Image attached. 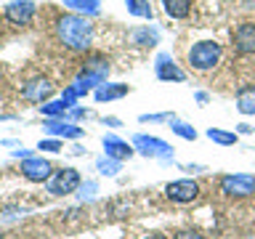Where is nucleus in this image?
I'll list each match as a JSON object with an SVG mask.
<instances>
[{
	"instance_id": "obj_12",
	"label": "nucleus",
	"mask_w": 255,
	"mask_h": 239,
	"mask_svg": "<svg viewBox=\"0 0 255 239\" xmlns=\"http://www.w3.org/2000/svg\"><path fill=\"white\" fill-rule=\"evenodd\" d=\"M234 48L242 56L255 53V24L253 21H242L234 29Z\"/></svg>"
},
{
	"instance_id": "obj_6",
	"label": "nucleus",
	"mask_w": 255,
	"mask_h": 239,
	"mask_svg": "<svg viewBox=\"0 0 255 239\" xmlns=\"http://www.w3.org/2000/svg\"><path fill=\"white\" fill-rule=\"evenodd\" d=\"M165 197L170 202H178V205H189L199 197V183L191 181V178H178V181H170L165 186Z\"/></svg>"
},
{
	"instance_id": "obj_26",
	"label": "nucleus",
	"mask_w": 255,
	"mask_h": 239,
	"mask_svg": "<svg viewBox=\"0 0 255 239\" xmlns=\"http://www.w3.org/2000/svg\"><path fill=\"white\" fill-rule=\"evenodd\" d=\"M162 120H173L170 115H141V122H162Z\"/></svg>"
},
{
	"instance_id": "obj_27",
	"label": "nucleus",
	"mask_w": 255,
	"mask_h": 239,
	"mask_svg": "<svg viewBox=\"0 0 255 239\" xmlns=\"http://www.w3.org/2000/svg\"><path fill=\"white\" fill-rule=\"evenodd\" d=\"M104 125H112V127H115V125H120V120H117V117H107V120H104Z\"/></svg>"
},
{
	"instance_id": "obj_16",
	"label": "nucleus",
	"mask_w": 255,
	"mask_h": 239,
	"mask_svg": "<svg viewBox=\"0 0 255 239\" xmlns=\"http://www.w3.org/2000/svg\"><path fill=\"white\" fill-rule=\"evenodd\" d=\"M64 5L77 11V13H83V16H93V13H99L101 0H64Z\"/></svg>"
},
{
	"instance_id": "obj_19",
	"label": "nucleus",
	"mask_w": 255,
	"mask_h": 239,
	"mask_svg": "<svg viewBox=\"0 0 255 239\" xmlns=\"http://www.w3.org/2000/svg\"><path fill=\"white\" fill-rule=\"evenodd\" d=\"M125 5H128V13H133V16H138V19H149L151 21V5H149V0H125Z\"/></svg>"
},
{
	"instance_id": "obj_28",
	"label": "nucleus",
	"mask_w": 255,
	"mask_h": 239,
	"mask_svg": "<svg viewBox=\"0 0 255 239\" xmlns=\"http://www.w3.org/2000/svg\"><path fill=\"white\" fill-rule=\"evenodd\" d=\"M237 127H239V133H253L250 125H237Z\"/></svg>"
},
{
	"instance_id": "obj_5",
	"label": "nucleus",
	"mask_w": 255,
	"mask_h": 239,
	"mask_svg": "<svg viewBox=\"0 0 255 239\" xmlns=\"http://www.w3.org/2000/svg\"><path fill=\"white\" fill-rule=\"evenodd\" d=\"M133 149L138 151L141 157H149V159H173V146L157 135H146V133H138L133 138Z\"/></svg>"
},
{
	"instance_id": "obj_22",
	"label": "nucleus",
	"mask_w": 255,
	"mask_h": 239,
	"mask_svg": "<svg viewBox=\"0 0 255 239\" xmlns=\"http://www.w3.org/2000/svg\"><path fill=\"white\" fill-rule=\"evenodd\" d=\"M237 109L242 112V115H255V96H245V93H239V99H237Z\"/></svg>"
},
{
	"instance_id": "obj_18",
	"label": "nucleus",
	"mask_w": 255,
	"mask_h": 239,
	"mask_svg": "<svg viewBox=\"0 0 255 239\" xmlns=\"http://www.w3.org/2000/svg\"><path fill=\"white\" fill-rule=\"evenodd\" d=\"M96 170L101 175H107V178H115V175H120V170H123V162L115 157H99L96 159Z\"/></svg>"
},
{
	"instance_id": "obj_4",
	"label": "nucleus",
	"mask_w": 255,
	"mask_h": 239,
	"mask_svg": "<svg viewBox=\"0 0 255 239\" xmlns=\"http://www.w3.org/2000/svg\"><path fill=\"white\" fill-rule=\"evenodd\" d=\"M218 186L223 191V197H229V199H247L255 194V175L231 173V175H223Z\"/></svg>"
},
{
	"instance_id": "obj_21",
	"label": "nucleus",
	"mask_w": 255,
	"mask_h": 239,
	"mask_svg": "<svg viewBox=\"0 0 255 239\" xmlns=\"http://www.w3.org/2000/svg\"><path fill=\"white\" fill-rule=\"evenodd\" d=\"M67 109L69 107L64 101H45L43 107H40V112H43L45 117H64V115H67Z\"/></svg>"
},
{
	"instance_id": "obj_9",
	"label": "nucleus",
	"mask_w": 255,
	"mask_h": 239,
	"mask_svg": "<svg viewBox=\"0 0 255 239\" xmlns=\"http://www.w3.org/2000/svg\"><path fill=\"white\" fill-rule=\"evenodd\" d=\"M32 16H35V3L32 0H13L11 5H5V19L16 24V27L29 24Z\"/></svg>"
},
{
	"instance_id": "obj_11",
	"label": "nucleus",
	"mask_w": 255,
	"mask_h": 239,
	"mask_svg": "<svg viewBox=\"0 0 255 239\" xmlns=\"http://www.w3.org/2000/svg\"><path fill=\"white\" fill-rule=\"evenodd\" d=\"M101 143H104V151H107V157H115V159H130L133 154H135V149H133V143H128V141H123L120 135H112V133H107L101 138Z\"/></svg>"
},
{
	"instance_id": "obj_23",
	"label": "nucleus",
	"mask_w": 255,
	"mask_h": 239,
	"mask_svg": "<svg viewBox=\"0 0 255 239\" xmlns=\"http://www.w3.org/2000/svg\"><path fill=\"white\" fill-rule=\"evenodd\" d=\"M133 37L141 40L138 45H154V43H157V32H149V29H135Z\"/></svg>"
},
{
	"instance_id": "obj_29",
	"label": "nucleus",
	"mask_w": 255,
	"mask_h": 239,
	"mask_svg": "<svg viewBox=\"0 0 255 239\" xmlns=\"http://www.w3.org/2000/svg\"><path fill=\"white\" fill-rule=\"evenodd\" d=\"M143 239H167L165 234H149V237H143Z\"/></svg>"
},
{
	"instance_id": "obj_3",
	"label": "nucleus",
	"mask_w": 255,
	"mask_h": 239,
	"mask_svg": "<svg viewBox=\"0 0 255 239\" xmlns=\"http://www.w3.org/2000/svg\"><path fill=\"white\" fill-rule=\"evenodd\" d=\"M83 186V178L75 167H61V170H53L51 178L45 181V189L51 191L53 197H67V194H75V191Z\"/></svg>"
},
{
	"instance_id": "obj_15",
	"label": "nucleus",
	"mask_w": 255,
	"mask_h": 239,
	"mask_svg": "<svg viewBox=\"0 0 255 239\" xmlns=\"http://www.w3.org/2000/svg\"><path fill=\"white\" fill-rule=\"evenodd\" d=\"M162 8L173 19H186L191 11V0H162Z\"/></svg>"
},
{
	"instance_id": "obj_14",
	"label": "nucleus",
	"mask_w": 255,
	"mask_h": 239,
	"mask_svg": "<svg viewBox=\"0 0 255 239\" xmlns=\"http://www.w3.org/2000/svg\"><path fill=\"white\" fill-rule=\"evenodd\" d=\"M128 88L125 83H101L99 88H96V101H117L123 99V96H128Z\"/></svg>"
},
{
	"instance_id": "obj_24",
	"label": "nucleus",
	"mask_w": 255,
	"mask_h": 239,
	"mask_svg": "<svg viewBox=\"0 0 255 239\" xmlns=\"http://www.w3.org/2000/svg\"><path fill=\"white\" fill-rule=\"evenodd\" d=\"M37 149H43V151H51V154H56V151H61V141L59 138H43L37 143Z\"/></svg>"
},
{
	"instance_id": "obj_10",
	"label": "nucleus",
	"mask_w": 255,
	"mask_h": 239,
	"mask_svg": "<svg viewBox=\"0 0 255 239\" xmlns=\"http://www.w3.org/2000/svg\"><path fill=\"white\" fill-rule=\"evenodd\" d=\"M51 93H53V85H51V80H45V77L29 80V83L21 88V96H24L27 101H32V104L48 101V99H51Z\"/></svg>"
},
{
	"instance_id": "obj_30",
	"label": "nucleus",
	"mask_w": 255,
	"mask_h": 239,
	"mask_svg": "<svg viewBox=\"0 0 255 239\" xmlns=\"http://www.w3.org/2000/svg\"><path fill=\"white\" fill-rule=\"evenodd\" d=\"M0 239H3V234H0Z\"/></svg>"
},
{
	"instance_id": "obj_25",
	"label": "nucleus",
	"mask_w": 255,
	"mask_h": 239,
	"mask_svg": "<svg viewBox=\"0 0 255 239\" xmlns=\"http://www.w3.org/2000/svg\"><path fill=\"white\" fill-rule=\"evenodd\" d=\"M175 239H205L199 231H191V229H183V231H178L175 234Z\"/></svg>"
},
{
	"instance_id": "obj_20",
	"label": "nucleus",
	"mask_w": 255,
	"mask_h": 239,
	"mask_svg": "<svg viewBox=\"0 0 255 239\" xmlns=\"http://www.w3.org/2000/svg\"><path fill=\"white\" fill-rule=\"evenodd\" d=\"M170 130L178 135V138H183V141H194L197 138V130L191 127L189 122H181V120H173L170 122Z\"/></svg>"
},
{
	"instance_id": "obj_7",
	"label": "nucleus",
	"mask_w": 255,
	"mask_h": 239,
	"mask_svg": "<svg viewBox=\"0 0 255 239\" xmlns=\"http://www.w3.org/2000/svg\"><path fill=\"white\" fill-rule=\"evenodd\" d=\"M51 173H53V167L43 157H27V159H21V175L27 181H32V183L48 181V178H51Z\"/></svg>"
},
{
	"instance_id": "obj_13",
	"label": "nucleus",
	"mask_w": 255,
	"mask_h": 239,
	"mask_svg": "<svg viewBox=\"0 0 255 239\" xmlns=\"http://www.w3.org/2000/svg\"><path fill=\"white\" fill-rule=\"evenodd\" d=\"M157 77L165 80V83H167V80H173V83H183V80H186V72H183L167 53H159L157 56Z\"/></svg>"
},
{
	"instance_id": "obj_1",
	"label": "nucleus",
	"mask_w": 255,
	"mask_h": 239,
	"mask_svg": "<svg viewBox=\"0 0 255 239\" xmlns=\"http://www.w3.org/2000/svg\"><path fill=\"white\" fill-rule=\"evenodd\" d=\"M56 35L69 51H88L93 43V21L83 13H67L56 21Z\"/></svg>"
},
{
	"instance_id": "obj_2",
	"label": "nucleus",
	"mask_w": 255,
	"mask_h": 239,
	"mask_svg": "<svg viewBox=\"0 0 255 239\" xmlns=\"http://www.w3.org/2000/svg\"><path fill=\"white\" fill-rule=\"evenodd\" d=\"M221 56H223L221 43H215V40H199V43H194V45L189 48L186 59H189V64H191V69H197V72H210V69L218 67Z\"/></svg>"
},
{
	"instance_id": "obj_8",
	"label": "nucleus",
	"mask_w": 255,
	"mask_h": 239,
	"mask_svg": "<svg viewBox=\"0 0 255 239\" xmlns=\"http://www.w3.org/2000/svg\"><path fill=\"white\" fill-rule=\"evenodd\" d=\"M43 130L53 138H80L83 127H77L75 122H64V117H45Z\"/></svg>"
},
{
	"instance_id": "obj_17",
	"label": "nucleus",
	"mask_w": 255,
	"mask_h": 239,
	"mask_svg": "<svg viewBox=\"0 0 255 239\" xmlns=\"http://www.w3.org/2000/svg\"><path fill=\"white\" fill-rule=\"evenodd\" d=\"M207 138H210L213 143H218V146H234L239 135L231 133V130H221V127H207Z\"/></svg>"
}]
</instances>
